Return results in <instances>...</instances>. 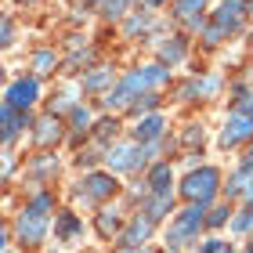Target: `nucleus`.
Listing matches in <instances>:
<instances>
[{
  "label": "nucleus",
  "mask_w": 253,
  "mask_h": 253,
  "mask_svg": "<svg viewBox=\"0 0 253 253\" xmlns=\"http://www.w3.org/2000/svg\"><path fill=\"white\" fill-rule=\"evenodd\" d=\"M145 73H148V84H152V87H156V84H163V80L170 76V73H167V65H148Z\"/></svg>",
  "instance_id": "20"
},
{
  "label": "nucleus",
  "mask_w": 253,
  "mask_h": 253,
  "mask_svg": "<svg viewBox=\"0 0 253 253\" xmlns=\"http://www.w3.org/2000/svg\"><path fill=\"white\" fill-rule=\"evenodd\" d=\"M109 80H112V69H94V73L84 76V87H87V90H101Z\"/></svg>",
  "instance_id": "16"
},
{
  "label": "nucleus",
  "mask_w": 253,
  "mask_h": 253,
  "mask_svg": "<svg viewBox=\"0 0 253 253\" xmlns=\"http://www.w3.org/2000/svg\"><path fill=\"white\" fill-rule=\"evenodd\" d=\"M232 228H235V232H250V228H253V210H246V213H239Z\"/></svg>",
  "instance_id": "24"
},
{
  "label": "nucleus",
  "mask_w": 253,
  "mask_h": 253,
  "mask_svg": "<svg viewBox=\"0 0 253 253\" xmlns=\"http://www.w3.org/2000/svg\"><path fill=\"white\" fill-rule=\"evenodd\" d=\"M221 37H224V29H221V26H210V29H206V43H217Z\"/></svg>",
  "instance_id": "29"
},
{
  "label": "nucleus",
  "mask_w": 253,
  "mask_h": 253,
  "mask_svg": "<svg viewBox=\"0 0 253 253\" xmlns=\"http://www.w3.org/2000/svg\"><path fill=\"white\" fill-rule=\"evenodd\" d=\"M206 224V203H192L185 213H177V221L170 224V246H185L188 239L199 235V228Z\"/></svg>",
  "instance_id": "2"
},
{
  "label": "nucleus",
  "mask_w": 253,
  "mask_h": 253,
  "mask_svg": "<svg viewBox=\"0 0 253 253\" xmlns=\"http://www.w3.org/2000/svg\"><path fill=\"white\" fill-rule=\"evenodd\" d=\"M87 4H94V0H87Z\"/></svg>",
  "instance_id": "38"
},
{
  "label": "nucleus",
  "mask_w": 253,
  "mask_h": 253,
  "mask_svg": "<svg viewBox=\"0 0 253 253\" xmlns=\"http://www.w3.org/2000/svg\"><path fill=\"white\" fill-rule=\"evenodd\" d=\"M126 4H130V0H109V4H105V15H109V18H120L123 11H126Z\"/></svg>",
  "instance_id": "23"
},
{
  "label": "nucleus",
  "mask_w": 253,
  "mask_h": 253,
  "mask_svg": "<svg viewBox=\"0 0 253 253\" xmlns=\"http://www.w3.org/2000/svg\"><path fill=\"white\" fill-rule=\"evenodd\" d=\"M246 170H253V148H250V156H246V163H243Z\"/></svg>",
  "instance_id": "32"
},
{
  "label": "nucleus",
  "mask_w": 253,
  "mask_h": 253,
  "mask_svg": "<svg viewBox=\"0 0 253 253\" xmlns=\"http://www.w3.org/2000/svg\"><path fill=\"white\" fill-rule=\"evenodd\" d=\"M181 54H185V47L174 40V43H163V58L167 62H181Z\"/></svg>",
  "instance_id": "21"
},
{
  "label": "nucleus",
  "mask_w": 253,
  "mask_h": 253,
  "mask_svg": "<svg viewBox=\"0 0 253 253\" xmlns=\"http://www.w3.org/2000/svg\"><path fill=\"white\" fill-rule=\"evenodd\" d=\"M148 109H156V94H145L141 101H134V112H148Z\"/></svg>",
  "instance_id": "26"
},
{
  "label": "nucleus",
  "mask_w": 253,
  "mask_h": 253,
  "mask_svg": "<svg viewBox=\"0 0 253 253\" xmlns=\"http://www.w3.org/2000/svg\"><path fill=\"white\" fill-rule=\"evenodd\" d=\"M195 11H203V0H177V15H185V18H192Z\"/></svg>",
  "instance_id": "19"
},
{
  "label": "nucleus",
  "mask_w": 253,
  "mask_h": 253,
  "mask_svg": "<svg viewBox=\"0 0 253 253\" xmlns=\"http://www.w3.org/2000/svg\"><path fill=\"white\" fill-rule=\"evenodd\" d=\"M54 232H58L62 239H76V232H80V217H76V213H58V224H54Z\"/></svg>",
  "instance_id": "14"
},
{
  "label": "nucleus",
  "mask_w": 253,
  "mask_h": 253,
  "mask_svg": "<svg viewBox=\"0 0 253 253\" xmlns=\"http://www.w3.org/2000/svg\"><path fill=\"white\" fill-rule=\"evenodd\" d=\"M73 123L80 126V130H87V123H90V112H87V109H73Z\"/></svg>",
  "instance_id": "25"
},
{
  "label": "nucleus",
  "mask_w": 253,
  "mask_h": 253,
  "mask_svg": "<svg viewBox=\"0 0 253 253\" xmlns=\"http://www.w3.org/2000/svg\"><path fill=\"white\" fill-rule=\"evenodd\" d=\"M148 26V18L141 15V18H130V22H126V33H137V29H145Z\"/></svg>",
  "instance_id": "30"
},
{
  "label": "nucleus",
  "mask_w": 253,
  "mask_h": 253,
  "mask_svg": "<svg viewBox=\"0 0 253 253\" xmlns=\"http://www.w3.org/2000/svg\"><path fill=\"white\" fill-rule=\"evenodd\" d=\"M33 69H37V73H51V69H54V54L51 51H40L37 58H33Z\"/></svg>",
  "instance_id": "18"
},
{
  "label": "nucleus",
  "mask_w": 253,
  "mask_h": 253,
  "mask_svg": "<svg viewBox=\"0 0 253 253\" xmlns=\"http://www.w3.org/2000/svg\"><path fill=\"white\" fill-rule=\"evenodd\" d=\"M217 185H221V174H217L213 167H203V170H195V174L185 177L181 192H185V199H192V203H206L210 206V199L217 195Z\"/></svg>",
  "instance_id": "3"
},
{
  "label": "nucleus",
  "mask_w": 253,
  "mask_h": 253,
  "mask_svg": "<svg viewBox=\"0 0 253 253\" xmlns=\"http://www.w3.org/2000/svg\"><path fill=\"white\" fill-rule=\"evenodd\" d=\"M221 253H232V250H221Z\"/></svg>",
  "instance_id": "36"
},
{
  "label": "nucleus",
  "mask_w": 253,
  "mask_h": 253,
  "mask_svg": "<svg viewBox=\"0 0 253 253\" xmlns=\"http://www.w3.org/2000/svg\"><path fill=\"white\" fill-rule=\"evenodd\" d=\"M145 87H152V84H148V73H145V69H134V73L130 76H123L120 80V87L116 90H109V109H123V105H134V98H141V90Z\"/></svg>",
  "instance_id": "4"
},
{
  "label": "nucleus",
  "mask_w": 253,
  "mask_h": 253,
  "mask_svg": "<svg viewBox=\"0 0 253 253\" xmlns=\"http://www.w3.org/2000/svg\"><path fill=\"white\" fill-rule=\"evenodd\" d=\"M152 152H156V145L141 148V141H137V145H116L109 152V167L112 170H134V167H141Z\"/></svg>",
  "instance_id": "5"
},
{
  "label": "nucleus",
  "mask_w": 253,
  "mask_h": 253,
  "mask_svg": "<svg viewBox=\"0 0 253 253\" xmlns=\"http://www.w3.org/2000/svg\"><path fill=\"white\" fill-rule=\"evenodd\" d=\"M54 137H58V120H54V116L40 120V123H37V141H40V145H51Z\"/></svg>",
  "instance_id": "15"
},
{
  "label": "nucleus",
  "mask_w": 253,
  "mask_h": 253,
  "mask_svg": "<svg viewBox=\"0 0 253 253\" xmlns=\"http://www.w3.org/2000/svg\"><path fill=\"white\" fill-rule=\"evenodd\" d=\"M224 246H221V239H206V246H203V253H221Z\"/></svg>",
  "instance_id": "31"
},
{
  "label": "nucleus",
  "mask_w": 253,
  "mask_h": 253,
  "mask_svg": "<svg viewBox=\"0 0 253 253\" xmlns=\"http://www.w3.org/2000/svg\"><path fill=\"white\" fill-rule=\"evenodd\" d=\"M152 224H156V221H152L148 213H145V217H134V224L123 232V246H137V243H145V239L152 235Z\"/></svg>",
  "instance_id": "9"
},
{
  "label": "nucleus",
  "mask_w": 253,
  "mask_h": 253,
  "mask_svg": "<svg viewBox=\"0 0 253 253\" xmlns=\"http://www.w3.org/2000/svg\"><path fill=\"white\" fill-rule=\"evenodd\" d=\"M51 195H37L26 210L18 213V224H15V232H18V239L26 246H37V243H43V235H47V210H51Z\"/></svg>",
  "instance_id": "1"
},
{
  "label": "nucleus",
  "mask_w": 253,
  "mask_h": 253,
  "mask_svg": "<svg viewBox=\"0 0 253 253\" xmlns=\"http://www.w3.org/2000/svg\"><path fill=\"white\" fill-rule=\"evenodd\" d=\"M159 134H163V116H148V120L137 123V130H134L137 141H156Z\"/></svg>",
  "instance_id": "13"
},
{
  "label": "nucleus",
  "mask_w": 253,
  "mask_h": 253,
  "mask_svg": "<svg viewBox=\"0 0 253 253\" xmlns=\"http://www.w3.org/2000/svg\"><path fill=\"white\" fill-rule=\"evenodd\" d=\"M170 206H174V192H159V195H152V199H148L145 213L152 217V221H159V217L170 213Z\"/></svg>",
  "instance_id": "12"
},
{
  "label": "nucleus",
  "mask_w": 253,
  "mask_h": 253,
  "mask_svg": "<svg viewBox=\"0 0 253 253\" xmlns=\"http://www.w3.org/2000/svg\"><path fill=\"white\" fill-rule=\"evenodd\" d=\"M148 4H152V7H156V4H167V0H148Z\"/></svg>",
  "instance_id": "35"
},
{
  "label": "nucleus",
  "mask_w": 253,
  "mask_h": 253,
  "mask_svg": "<svg viewBox=\"0 0 253 253\" xmlns=\"http://www.w3.org/2000/svg\"><path fill=\"white\" fill-rule=\"evenodd\" d=\"M239 15H243V4H239V0H224V4L217 7L213 22H217L221 29H235V26H239Z\"/></svg>",
  "instance_id": "10"
},
{
  "label": "nucleus",
  "mask_w": 253,
  "mask_h": 253,
  "mask_svg": "<svg viewBox=\"0 0 253 253\" xmlns=\"http://www.w3.org/2000/svg\"><path fill=\"white\" fill-rule=\"evenodd\" d=\"M246 174H250V170L243 167V170H239V174L232 177V185H228V195H235V192H246Z\"/></svg>",
  "instance_id": "22"
},
{
  "label": "nucleus",
  "mask_w": 253,
  "mask_h": 253,
  "mask_svg": "<svg viewBox=\"0 0 253 253\" xmlns=\"http://www.w3.org/2000/svg\"><path fill=\"white\" fill-rule=\"evenodd\" d=\"M246 253H253V246H250V250H246Z\"/></svg>",
  "instance_id": "37"
},
{
  "label": "nucleus",
  "mask_w": 253,
  "mask_h": 253,
  "mask_svg": "<svg viewBox=\"0 0 253 253\" xmlns=\"http://www.w3.org/2000/svg\"><path fill=\"white\" fill-rule=\"evenodd\" d=\"M37 80H15V84L7 87V105L11 109H18V112H26L33 101H37Z\"/></svg>",
  "instance_id": "6"
},
{
  "label": "nucleus",
  "mask_w": 253,
  "mask_h": 253,
  "mask_svg": "<svg viewBox=\"0 0 253 253\" xmlns=\"http://www.w3.org/2000/svg\"><path fill=\"white\" fill-rule=\"evenodd\" d=\"M246 195H250V199H253V181H250V185H246Z\"/></svg>",
  "instance_id": "34"
},
{
  "label": "nucleus",
  "mask_w": 253,
  "mask_h": 253,
  "mask_svg": "<svg viewBox=\"0 0 253 253\" xmlns=\"http://www.w3.org/2000/svg\"><path fill=\"white\" fill-rule=\"evenodd\" d=\"M170 181H174V174H170V163H156L152 174H148V192H152V195L170 192Z\"/></svg>",
  "instance_id": "11"
},
{
  "label": "nucleus",
  "mask_w": 253,
  "mask_h": 253,
  "mask_svg": "<svg viewBox=\"0 0 253 253\" xmlns=\"http://www.w3.org/2000/svg\"><path fill=\"white\" fill-rule=\"evenodd\" d=\"M112 192H116V181H112V174H90V177L84 181V188H80V195H84V199H94V203L109 199Z\"/></svg>",
  "instance_id": "7"
},
{
  "label": "nucleus",
  "mask_w": 253,
  "mask_h": 253,
  "mask_svg": "<svg viewBox=\"0 0 253 253\" xmlns=\"http://www.w3.org/2000/svg\"><path fill=\"white\" fill-rule=\"evenodd\" d=\"M243 137H253V116H243V112H235L228 126L221 130V145H239Z\"/></svg>",
  "instance_id": "8"
},
{
  "label": "nucleus",
  "mask_w": 253,
  "mask_h": 253,
  "mask_svg": "<svg viewBox=\"0 0 253 253\" xmlns=\"http://www.w3.org/2000/svg\"><path fill=\"white\" fill-rule=\"evenodd\" d=\"M195 90H199V94H213V90H217V76L203 80V84H195Z\"/></svg>",
  "instance_id": "28"
},
{
  "label": "nucleus",
  "mask_w": 253,
  "mask_h": 253,
  "mask_svg": "<svg viewBox=\"0 0 253 253\" xmlns=\"http://www.w3.org/2000/svg\"><path fill=\"white\" fill-rule=\"evenodd\" d=\"M120 253H148V250H137V246H126V250H120Z\"/></svg>",
  "instance_id": "33"
},
{
  "label": "nucleus",
  "mask_w": 253,
  "mask_h": 253,
  "mask_svg": "<svg viewBox=\"0 0 253 253\" xmlns=\"http://www.w3.org/2000/svg\"><path fill=\"white\" fill-rule=\"evenodd\" d=\"M116 228H120V217H116V213H101V217H98V232H101V235H112Z\"/></svg>",
  "instance_id": "17"
},
{
  "label": "nucleus",
  "mask_w": 253,
  "mask_h": 253,
  "mask_svg": "<svg viewBox=\"0 0 253 253\" xmlns=\"http://www.w3.org/2000/svg\"><path fill=\"white\" fill-rule=\"evenodd\" d=\"M224 221H228V210H213L210 217H206V224H210V228H221Z\"/></svg>",
  "instance_id": "27"
}]
</instances>
